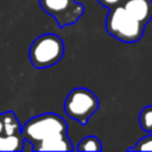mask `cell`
<instances>
[{
    "mask_svg": "<svg viewBox=\"0 0 152 152\" xmlns=\"http://www.w3.org/2000/svg\"><path fill=\"white\" fill-rule=\"evenodd\" d=\"M145 25L134 19L122 5L109 8L106 18V31L124 43H135L141 39Z\"/></svg>",
    "mask_w": 152,
    "mask_h": 152,
    "instance_id": "cell-1",
    "label": "cell"
},
{
    "mask_svg": "<svg viewBox=\"0 0 152 152\" xmlns=\"http://www.w3.org/2000/svg\"><path fill=\"white\" fill-rule=\"evenodd\" d=\"M64 55V43L55 33H44L31 44L28 57L36 69H46L57 64Z\"/></svg>",
    "mask_w": 152,
    "mask_h": 152,
    "instance_id": "cell-2",
    "label": "cell"
},
{
    "mask_svg": "<svg viewBox=\"0 0 152 152\" xmlns=\"http://www.w3.org/2000/svg\"><path fill=\"white\" fill-rule=\"evenodd\" d=\"M68 126L65 120L55 113H45L30 119L21 126V135L31 145L57 134H65Z\"/></svg>",
    "mask_w": 152,
    "mask_h": 152,
    "instance_id": "cell-3",
    "label": "cell"
},
{
    "mask_svg": "<svg viewBox=\"0 0 152 152\" xmlns=\"http://www.w3.org/2000/svg\"><path fill=\"white\" fill-rule=\"evenodd\" d=\"M99 108V99L96 95L87 88H75L72 89L64 102V110L66 115L82 126L87 124L90 116Z\"/></svg>",
    "mask_w": 152,
    "mask_h": 152,
    "instance_id": "cell-4",
    "label": "cell"
},
{
    "mask_svg": "<svg viewBox=\"0 0 152 152\" xmlns=\"http://www.w3.org/2000/svg\"><path fill=\"white\" fill-rule=\"evenodd\" d=\"M39 5L44 12L55 17L61 27L76 23L84 12L83 5L75 0H39Z\"/></svg>",
    "mask_w": 152,
    "mask_h": 152,
    "instance_id": "cell-5",
    "label": "cell"
},
{
    "mask_svg": "<svg viewBox=\"0 0 152 152\" xmlns=\"http://www.w3.org/2000/svg\"><path fill=\"white\" fill-rule=\"evenodd\" d=\"M122 7L144 25L152 19V0H124Z\"/></svg>",
    "mask_w": 152,
    "mask_h": 152,
    "instance_id": "cell-6",
    "label": "cell"
},
{
    "mask_svg": "<svg viewBox=\"0 0 152 152\" xmlns=\"http://www.w3.org/2000/svg\"><path fill=\"white\" fill-rule=\"evenodd\" d=\"M33 151H72V144L65 134H57L32 145Z\"/></svg>",
    "mask_w": 152,
    "mask_h": 152,
    "instance_id": "cell-7",
    "label": "cell"
},
{
    "mask_svg": "<svg viewBox=\"0 0 152 152\" xmlns=\"http://www.w3.org/2000/svg\"><path fill=\"white\" fill-rule=\"evenodd\" d=\"M24 138L21 134H0V151H23Z\"/></svg>",
    "mask_w": 152,
    "mask_h": 152,
    "instance_id": "cell-8",
    "label": "cell"
},
{
    "mask_svg": "<svg viewBox=\"0 0 152 152\" xmlns=\"http://www.w3.org/2000/svg\"><path fill=\"white\" fill-rule=\"evenodd\" d=\"M0 116H1V120H2V125H4L2 134H7V135L21 134L20 122H19L18 118L15 116V114L13 112L2 113V114H0Z\"/></svg>",
    "mask_w": 152,
    "mask_h": 152,
    "instance_id": "cell-9",
    "label": "cell"
},
{
    "mask_svg": "<svg viewBox=\"0 0 152 152\" xmlns=\"http://www.w3.org/2000/svg\"><path fill=\"white\" fill-rule=\"evenodd\" d=\"M76 150L77 151H102V142L97 137L88 135L78 142Z\"/></svg>",
    "mask_w": 152,
    "mask_h": 152,
    "instance_id": "cell-10",
    "label": "cell"
},
{
    "mask_svg": "<svg viewBox=\"0 0 152 152\" xmlns=\"http://www.w3.org/2000/svg\"><path fill=\"white\" fill-rule=\"evenodd\" d=\"M139 124L142 131L152 133V106H146L139 114Z\"/></svg>",
    "mask_w": 152,
    "mask_h": 152,
    "instance_id": "cell-11",
    "label": "cell"
},
{
    "mask_svg": "<svg viewBox=\"0 0 152 152\" xmlns=\"http://www.w3.org/2000/svg\"><path fill=\"white\" fill-rule=\"evenodd\" d=\"M128 151H152V134L138 140L133 147L128 148Z\"/></svg>",
    "mask_w": 152,
    "mask_h": 152,
    "instance_id": "cell-12",
    "label": "cell"
},
{
    "mask_svg": "<svg viewBox=\"0 0 152 152\" xmlns=\"http://www.w3.org/2000/svg\"><path fill=\"white\" fill-rule=\"evenodd\" d=\"M97 1H99V4H101L103 7H106V8L109 10V8L114 7V6L121 5L124 0H97Z\"/></svg>",
    "mask_w": 152,
    "mask_h": 152,
    "instance_id": "cell-13",
    "label": "cell"
},
{
    "mask_svg": "<svg viewBox=\"0 0 152 152\" xmlns=\"http://www.w3.org/2000/svg\"><path fill=\"white\" fill-rule=\"evenodd\" d=\"M2 129H4V125H2V120L0 116V134H2Z\"/></svg>",
    "mask_w": 152,
    "mask_h": 152,
    "instance_id": "cell-14",
    "label": "cell"
}]
</instances>
